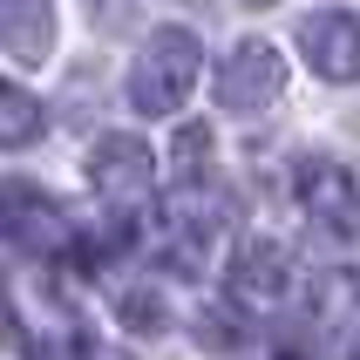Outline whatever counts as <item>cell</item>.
<instances>
[{
	"mask_svg": "<svg viewBox=\"0 0 360 360\" xmlns=\"http://www.w3.org/2000/svg\"><path fill=\"white\" fill-rule=\"evenodd\" d=\"M116 320L136 326V333H157V326L170 320V306H163L157 285H129V292H116Z\"/></svg>",
	"mask_w": 360,
	"mask_h": 360,
	"instance_id": "10",
	"label": "cell"
},
{
	"mask_svg": "<svg viewBox=\"0 0 360 360\" xmlns=\"http://www.w3.org/2000/svg\"><path fill=\"white\" fill-rule=\"evenodd\" d=\"M204 75V48L191 27H157V34L136 48V61H129V75H122V96H129V109L136 116H177L184 96L198 89Z\"/></svg>",
	"mask_w": 360,
	"mask_h": 360,
	"instance_id": "1",
	"label": "cell"
},
{
	"mask_svg": "<svg viewBox=\"0 0 360 360\" xmlns=\"http://www.w3.org/2000/svg\"><path fill=\"white\" fill-rule=\"evenodd\" d=\"M0 48L20 68H41L55 48V0H0Z\"/></svg>",
	"mask_w": 360,
	"mask_h": 360,
	"instance_id": "8",
	"label": "cell"
},
{
	"mask_svg": "<svg viewBox=\"0 0 360 360\" xmlns=\"http://www.w3.org/2000/svg\"><path fill=\"white\" fill-rule=\"evenodd\" d=\"M41 129H48V109L20 82H0V150H27L41 143Z\"/></svg>",
	"mask_w": 360,
	"mask_h": 360,
	"instance_id": "9",
	"label": "cell"
},
{
	"mask_svg": "<svg viewBox=\"0 0 360 360\" xmlns=\"http://www.w3.org/2000/svg\"><path fill=\"white\" fill-rule=\"evenodd\" d=\"M285 96V55L272 41H238L231 55L218 61V102L231 116H259Z\"/></svg>",
	"mask_w": 360,
	"mask_h": 360,
	"instance_id": "4",
	"label": "cell"
},
{
	"mask_svg": "<svg viewBox=\"0 0 360 360\" xmlns=\"http://www.w3.org/2000/svg\"><path fill=\"white\" fill-rule=\"evenodd\" d=\"M300 211L313 218V231H326L340 245H360V184L347 163H333V157L300 163Z\"/></svg>",
	"mask_w": 360,
	"mask_h": 360,
	"instance_id": "3",
	"label": "cell"
},
{
	"mask_svg": "<svg viewBox=\"0 0 360 360\" xmlns=\"http://www.w3.org/2000/svg\"><path fill=\"white\" fill-rule=\"evenodd\" d=\"M89 20L96 27H122L129 20V0H89Z\"/></svg>",
	"mask_w": 360,
	"mask_h": 360,
	"instance_id": "12",
	"label": "cell"
},
{
	"mask_svg": "<svg viewBox=\"0 0 360 360\" xmlns=\"http://www.w3.org/2000/svg\"><path fill=\"white\" fill-rule=\"evenodd\" d=\"M292 285H300V265L285 252L279 238H245L231 245V259H224V292L245 306V313H279L292 300Z\"/></svg>",
	"mask_w": 360,
	"mask_h": 360,
	"instance_id": "2",
	"label": "cell"
},
{
	"mask_svg": "<svg viewBox=\"0 0 360 360\" xmlns=\"http://www.w3.org/2000/svg\"><path fill=\"white\" fill-rule=\"evenodd\" d=\"M292 41H300L306 68L320 82H340V89L360 82V14H347V7H313Z\"/></svg>",
	"mask_w": 360,
	"mask_h": 360,
	"instance_id": "5",
	"label": "cell"
},
{
	"mask_svg": "<svg viewBox=\"0 0 360 360\" xmlns=\"http://www.w3.org/2000/svg\"><path fill=\"white\" fill-rule=\"evenodd\" d=\"M354 292H360L354 279H320V300H313V306L333 320V313H347V306H354Z\"/></svg>",
	"mask_w": 360,
	"mask_h": 360,
	"instance_id": "11",
	"label": "cell"
},
{
	"mask_svg": "<svg viewBox=\"0 0 360 360\" xmlns=\"http://www.w3.org/2000/svg\"><path fill=\"white\" fill-rule=\"evenodd\" d=\"M89 184H96L109 204H136L150 184H157V157L150 143L129 136V129H109V136L89 150Z\"/></svg>",
	"mask_w": 360,
	"mask_h": 360,
	"instance_id": "6",
	"label": "cell"
},
{
	"mask_svg": "<svg viewBox=\"0 0 360 360\" xmlns=\"http://www.w3.org/2000/svg\"><path fill=\"white\" fill-rule=\"evenodd\" d=\"M245 7H279V0H245Z\"/></svg>",
	"mask_w": 360,
	"mask_h": 360,
	"instance_id": "13",
	"label": "cell"
},
{
	"mask_svg": "<svg viewBox=\"0 0 360 360\" xmlns=\"http://www.w3.org/2000/svg\"><path fill=\"white\" fill-rule=\"evenodd\" d=\"M0 238L20 245V252H61L68 245V218L34 184H0Z\"/></svg>",
	"mask_w": 360,
	"mask_h": 360,
	"instance_id": "7",
	"label": "cell"
}]
</instances>
